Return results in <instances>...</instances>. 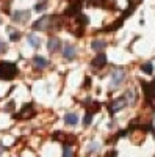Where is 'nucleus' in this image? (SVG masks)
<instances>
[{"instance_id": "obj_25", "label": "nucleus", "mask_w": 155, "mask_h": 157, "mask_svg": "<svg viewBox=\"0 0 155 157\" xmlns=\"http://www.w3.org/2000/svg\"><path fill=\"white\" fill-rule=\"evenodd\" d=\"M3 151V146H0V152H2Z\"/></svg>"}, {"instance_id": "obj_23", "label": "nucleus", "mask_w": 155, "mask_h": 157, "mask_svg": "<svg viewBox=\"0 0 155 157\" xmlns=\"http://www.w3.org/2000/svg\"><path fill=\"white\" fill-rule=\"evenodd\" d=\"M5 50H6V44L2 41V39H0V54H3Z\"/></svg>"}, {"instance_id": "obj_5", "label": "nucleus", "mask_w": 155, "mask_h": 157, "mask_svg": "<svg viewBox=\"0 0 155 157\" xmlns=\"http://www.w3.org/2000/svg\"><path fill=\"white\" fill-rule=\"evenodd\" d=\"M33 115H35L33 105H31V104H27V105H24L22 110L16 115V118H17V120H30Z\"/></svg>"}, {"instance_id": "obj_19", "label": "nucleus", "mask_w": 155, "mask_h": 157, "mask_svg": "<svg viewBox=\"0 0 155 157\" xmlns=\"http://www.w3.org/2000/svg\"><path fill=\"white\" fill-rule=\"evenodd\" d=\"M19 38H20V35H19V33H16V30L9 29V39H11V41H17Z\"/></svg>"}, {"instance_id": "obj_22", "label": "nucleus", "mask_w": 155, "mask_h": 157, "mask_svg": "<svg viewBox=\"0 0 155 157\" xmlns=\"http://www.w3.org/2000/svg\"><path fill=\"white\" fill-rule=\"evenodd\" d=\"M46 10V3H38L35 6V11H44Z\"/></svg>"}, {"instance_id": "obj_10", "label": "nucleus", "mask_w": 155, "mask_h": 157, "mask_svg": "<svg viewBox=\"0 0 155 157\" xmlns=\"http://www.w3.org/2000/svg\"><path fill=\"white\" fill-rule=\"evenodd\" d=\"M143 88H144V91H146L147 99H149V101H153V99H155V83H150V85L143 83Z\"/></svg>"}, {"instance_id": "obj_2", "label": "nucleus", "mask_w": 155, "mask_h": 157, "mask_svg": "<svg viewBox=\"0 0 155 157\" xmlns=\"http://www.w3.org/2000/svg\"><path fill=\"white\" fill-rule=\"evenodd\" d=\"M57 17L55 16H44L41 19H38L35 24H33V29L35 30H42V32H47L52 29V24H54Z\"/></svg>"}, {"instance_id": "obj_3", "label": "nucleus", "mask_w": 155, "mask_h": 157, "mask_svg": "<svg viewBox=\"0 0 155 157\" xmlns=\"http://www.w3.org/2000/svg\"><path fill=\"white\" fill-rule=\"evenodd\" d=\"M127 104H128L127 96H121V98H118L116 101L111 102V105H110V113H111V115L118 113L119 110H122L124 107H127Z\"/></svg>"}, {"instance_id": "obj_7", "label": "nucleus", "mask_w": 155, "mask_h": 157, "mask_svg": "<svg viewBox=\"0 0 155 157\" xmlns=\"http://www.w3.org/2000/svg\"><path fill=\"white\" fill-rule=\"evenodd\" d=\"M75 54H77V50H75V47L72 44H66V46H64V49H63V57L64 58L72 60V58H75Z\"/></svg>"}, {"instance_id": "obj_26", "label": "nucleus", "mask_w": 155, "mask_h": 157, "mask_svg": "<svg viewBox=\"0 0 155 157\" xmlns=\"http://www.w3.org/2000/svg\"><path fill=\"white\" fill-rule=\"evenodd\" d=\"M153 83H155V80H153Z\"/></svg>"}, {"instance_id": "obj_9", "label": "nucleus", "mask_w": 155, "mask_h": 157, "mask_svg": "<svg viewBox=\"0 0 155 157\" xmlns=\"http://www.w3.org/2000/svg\"><path fill=\"white\" fill-rule=\"evenodd\" d=\"M91 64H93L94 68H103L107 64V55L99 54L97 57H94V60L91 61Z\"/></svg>"}, {"instance_id": "obj_1", "label": "nucleus", "mask_w": 155, "mask_h": 157, "mask_svg": "<svg viewBox=\"0 0 155 157\" xmlns=\"http://www.w3.org/2000/svg\"><path fill=\"white\" fill-rule=\"evenodd\" d=\"M17 75V66L11 61H0V78L2 80H13Z\"/></svg>"}, {"instance_id": "obj_18", "label": "nucleus", "mask_w": 155, "mask_h": 157, "mask_svg": "<svg viewBox=\"0 0 155 157\" xmlns=\"http://www.w3.org/2000/svg\"><path fill=\"white\" fill-rule=\"evenodd\" d=\"M91 120H93V113L88 112V113L85 115V118H83V124H85V126H89V124H91Z\"/></svg>"}, {"instance_id": "obj_24", "label": "nucleus", "mask_w": 155, "mask_h": 157, "mask_svg": "<svg viewBox=\"0 0 155 157\" xmlns=\"http://www.w3.org/2000/svg\"><path fill=\"white\" fill-rule=\"evenodd\" d=\"M89 82H91V78L86 77V83H85V86H89Z\"/></svg>"}, {"instance_id": "obj_15", "label": "nucleus", "mask_w": 155, "mask_h": 157, "mask_svg": "<svg viewBox=\"0 0 155 157\" xmlns=\"http://www.w3.org/2000/svg\"><path fill=\"white\" fill-rule=\"evenodd\" d=\"M79 13H80V5L75 3V5H71V8H68L64 14H66V16H72V14H79Z\"/></svg>"}, {"instance_id": "obj_8", "label": "nucleus", "mask_w": 155, "mask_h": 157, "mask_svg": "<svg viewBox=\"0 0 155 157\" xmlns=\"http://www.w3.org/2000/svg\"><path fill=\"white\" fill-rule=\"evenodd\" d=\"M60 46H61V41L58 38H55V36H52L49 41H47V49H49V52H57L58 49H60Z\"/></svg>"}, {"instance_id": "obj_11", "label": "nucleus", "mask_w": 155, "mask_h": 157, "mask_svg": "<svg viewBox=\"0 0 155 157\" xmlns=\"http://www.w3.org/2000/svg\"><path fill=\"white\" fill-rule=\"evenodd\" d=\"M33 63H35V66H36V68H39V69L46 68L47 64H49V61H47L44 57H41V55H36V57H33Z\"/></svg>"}, {"instance_id": "obj_4", "label": "nucleus", "mask_w": 155, "mask_h": 157, "mask_svg": "<svg viewBox=\"0 0 155 157\" xmlns=\"http://www.w3.org/2000/svg\"><path fill=\"white\" fill-rule=\"evenodd\" d=\"M124 78H125V71L124 69H114L113 74H111V88H116V86H119L122 82H124Z\"/></svg>"}, {"instance_id": "obj_17", "label": "nucleus", "mask_w": 155, "mask_h": 157, "mask_svg": "<svg viewBox=\"0 0 155 157\" xmlns=\"http://www.w3.org/2000/svg\"><path fill=\"white\" fill-rule=\"evenodd\" d=\"M100 145L97 141H93V143H89V146H88V152H94V151H99Z\"/></svg>"}, {"instance_id": "obj_6", "label": "nucleus", "mask_w": 155, "mask_h": 157, "mask_svg": "<svg viewBox=\"0 0 155 157\" xmlns=\"http://www.w3.org/2000/svg\"><path fill=\"white\" fill-rule=\"evenodd\" d=\"M30 17V11L28 10H19L13 14V21L14 22H25Z\"/></svg>"}, {"instance_id": "obj_13", "label": "nucleus", "mask_w": 155, "mask_h": 157, "mask_svg": "<svg viewBox=\"0 0 155 157\" xmlns=\"http://www.w3.org/2000/svg\"><path fill=\"white\" fill-rule=\"evenodd\" d=\"M91 47H93V50L100 52V50H103V49L107 47V43L105 41H100V39H94V41L91 43Z\"/></svg>"}, {"instance_id": "obj_14", "label": "nucleus", "mask_w": 155, "mask_h": 157, "mask_svg": "<svg viewBox=\"0 0 155 157\" xmlns=\"http://www.w3.org/2000/svg\"><path fill=\"white\" fill-rule=\"evenodd\" d=\"M27 41H28V44H30L31 47H39V44H41V39L38 38L36 35H33V33H30V35L27 36Z\"/></svg>"}, {"instance_id": "obj_16", "label": "nucleus", "mask_w": 155, "mask_h": 157, "mask_svg": "<svg viewBox=\"0 0 155 157\" xmlns=\"http://www.w3.org/2000/svg\"><path fill=\"white\" fill-rule=\"evenodd\" d=\"M141 69H143V72H144V74H152V72H153V66H152V63H146V64H143V66H141Z\"/></svg>"}, {"instance_id": "obj_21", "label": "nucleus", "mask_w": 155, "mask_h": 157, "mask_svg": "<svg viewBox=\"0 0 155 157\" xmlns=\"http://www.w3.org/2000/svg\"><path fill=\"white\" fill-rule=\"evenodd\" d=\"M63 154L66 155V157H69V155H72V149L68 146V145H64V149H63Z\"/></svg>"}, {"instance_id": "obj_12", "label": "nucleus", "mask_w": 155, "mask_h": 157, "mask_svg": "<svg viewBox=\"0 0 155 157\" xmlns=\"http://www.w3.org/2000/svg\"><path fill=\"white\" fill-rule=\"evenodd\" d=\"M64 123H66L68 126H75L77 123H79V116H77L75 113H68L66 116H64Z\"/></svg>"}, {"instance_id": "obj_20", "label": "nucleus", "mask_w": 155, "mask_h": 157, "mask_svg": "<svg viewBox=\"0 0 155 157\" xmlns=\"http://www.w3.org/2000/svg\"><path fill=\"white\" fill-rule=\"evenodd\" d=\"M79 24H80V25H86V24H89V17L85 16V14H79Z\"/></svg>"}]
</instances>
